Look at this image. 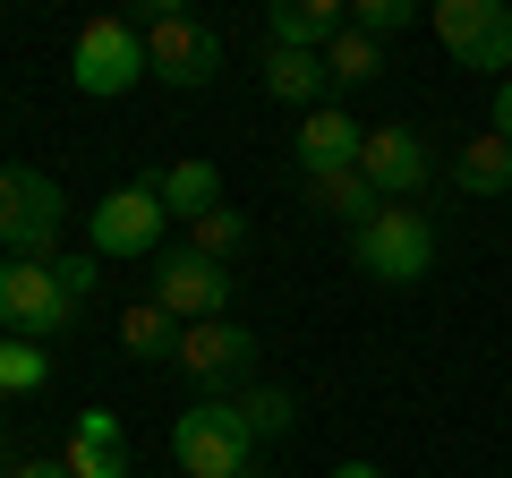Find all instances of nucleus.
<instances>
[{
  "label": "nucleus",
  "instance_id": "f257e3e1",
  "mask_svg": "<svg viewBox=\"0 0 512 478\" xmlns=\"http://www.w3.org/2000/svg\"><path fill=\"white\" fill-rule=\"evenodd\" d=\"M60 222H69L60 180H43V171H26V163H0V248H9V257L52 265L60 257Z\"/></svg>",
  "mask_w": 512,
  "mask_h": 478
},
{
  "label": "nucleus",
  "instance_id": "f03ea898",
  "mask_svg": "<svg viewBox=\"0 0 512 478\" xmlns=\"http://www.w3.org/2000/svg\"><path fill=\"white\" fill-rule=\"evenodd\" d=\"M350 248H359V274H376L384 291H410V282H427V265H436V222H427L419 205H376Z\"/></svg>",
  "mask_w": 512,
  "mask_h": 478
},
{
  "label": "nucleus",
  "instance_id": "7ed1b4c3",
  "mask_svg": "<svg viewBox=\"0 0 512 478\" xmlns=\"http://www.w3.org/2000/svg\"><path fill=\"white\" fill-rule=\"evenodd\" d=\"M137 26H146V69L163 86L197 94L222 77V26H205L197 9H137Z\"/></svg>",
  "mask_w": 512,
  "mask_h": 478
},
{
  "label": "nucleus",
  "instance_id": "20e7f679",
  "mask_svg": "<svg viewBox=\"0 0 512 478\" xmlns=\"http://www.w3.org/2000/svg\"><path fill=\"white\" fill-rule=\"evenodd\" d=\"M171 461H180L188 478H239V470H256V436H248V419L214 393V402H197V410L171 419Z\"/></svg>",
  "mask_w": 512,
  "mask_h": 478
},
{
  "label": "nucleus",
  "instance_id": "39448f33",
  "mask_svg": "<svg viewBox=\"0 0 512 478\" xmlns=\"http://www.w3.org/2000/svg\"><path fill=\"white\" fill-rule=\"evenodd\" d=\"M0 325L18 342H60L77 325V299L52 265H26V257H0Z\"/></svg>",
  "mask_w": 512,
  "mask_h": 478
},
{
  "label": "nucleus",
  "instance_id": "423d86ee",
  "mask_svg": "<svg viewBox=\"0 0 512 478\" xmlns=\"http://www.w3.org/2000/svg\"><path fill=\"white\" fill-rule=\"evenodd\" d=\"M69 77L94 103H111V94H128L137 77H154L146 69V26L137 18H94L86 35H77V52H69Z\"/></svg>",
  "mask_w": 512,
  "mask_h": 478
},
{
  "label": "nucleus",
  "instance_id": "0eeeda50",
  "mask_svg": "<svg viewBox=\"0 0 512 478\" xmlns=\"http://www.w3.org/2000/svg\"><path fill=\"white\" fill-rule=\"evenodd\" d=\"M436 43L453 52V69H478V77H495V69H512V9L504 0H436Z\"/></svg>",
  "mask_w": 512,
  "mask_h": 478
},
{
  "label": "nucleus",
  "instance_id": "6e6552de",
  "mask_svg": "<svg viewBox=\"0 0 512 478\" xmlns=\"http://www.w3.org/2000/svg\"><path fill=\"white\" fill-rule=\"evenodd\" d=\"M163 197H154V180L137 188H111L103 205L86 214V248L94 257H163Z\"/></svg>",
  "mask_w": 512,
  "mask_h": 478
},
{
  "label": "nucleus",
  "instance_id": "1a4fd4ad",
  "mask_svg": "<svg viewBox=\"0 0 512 478\" xmlns=\"http://www.w3.org/2000/svg\"><path fill=\"white\" fill-rule=\"evenodd\" d=\"M231 265H214V257H197V248H163L154 257V308H171L180 325H205V316H222L231 308Z\"/></svg>",
  "mask_w": 512,
  "mask_h": 478
},
{
  "label": "nucleus",
  "instance_id": "9d476101",
  "mask_svg": "<svg viewBox=\"0 0 512 478\" xmlns=\"http://www.w3.org/2000/svg\"><path fill=\"white\" fill-rule=\"evenodd\" d=\"M359 171H367V188H376L384 205H410V197H427V180H436V154H427V137H419V129L384 120V129H367Z\"/></svg>",
  "mask_w": 512,
  "mask_h": 478
},
{
  "label": "nucleus",
  "instance_id": "9b49d317",
  "mask_svg": "<svg viewBox=\"0 0 512 478\" xmlns=\"http://www.w3.org/2000/svg\"><path fill=\"white\" fill-rule=\"evenodd\" d=\"M180 368L197 376V385H239V376L256 368V333L248 325H231V316H205V325H188L180 333Z\"/></svg>",
  "mask_w": 512,
  "mask_h": 478
},
{
  "label": "nucleus",
  "instance_id": "f8f14e48",
  "mask_svg": "<svg viewBox=\"0 0 512 478\" xmlns=\"http://www.w3.org/2000/svg\"><path fill=\"white\" fill-rule=\"evenodd\" d=\"M359 146H367V129L350 120V111H308L299 120V137H291V163L299 171H342V163H359Z\"/></svg>",
  "mask_w": 512,
  "mask_h": 478
},
{
  "label": "nucleus",
  "instance_id": "ddd939ff",
  "mask_svg": "<svg viewBox=\"0 0 512 478\" xmlns=\"http://www.w3.org/2000/svg\"><path fill=\"white\" fill-rule=\"evenodd\" d=\"M265 35H274L282 52H333V43L350 35V18L333 0H274V9H265Z\"/></svg>",
  "mask_w": 512,
  "mask_h": 478
},
{
  "label": "nucleus",
  "instance_id": "4468645a",
  "mask_svg": "<svg viewBox=\"0 0 512 478\" xmlns=\"http://www.w3.org/2000/svg\"><path fill=\"white\" fill-rule=\"evenodd\" d=\"M325 86H333L325 52H282V43H265V94L274 103H291L308 120V111H325Z\"/></svg>",
  "mask_w": 512,
  "mask_h": 478
},
{
  "label": "nucleus",
  "instance_id": "2eb2a0df",
  "mask_svg": "<svg viewBox=\"0 0 512 478\" xmlns=\"http://www.w3.org/2000/svg\"><path fill=\"white\" fill-rule=\"evenodd\" d=\"M299 197L316 205V214H333V222H350V231H359L367 214H376V188H367V171L359 163H342V171H299Z\"/></svg>",
  "mask_w": 512,
  "mask_h": 478
},
{
  "label": "nucleus",
  "instance_id": "dca6fc26",
  "mask_svg": "<svg viewBox=\"0 0 512 478\" xmlns=\"http://www.w3.org/2000/svg\"><path fill=\"white\" fill-rule=\"evenodd\" d=\"M180 316L154 308V299H137V308H120V350L137 359V368H154V359H180Z\"/></svg>",
  "mask_w": 512,
  "mask_h": 478
},
{
  "label": "nucleus",
  "instance_id": "f3484780",
  "mask_svg": "<svg viewBox=\"0 0 512 478\" xmlns=\"http://www.w3.org/2000/svg\"><path fill=\"white\" fill-rule=\"evenodd\" d=\"M154 197H163V214H188V222H205L214 205H231V197H222V171L197 163V154H188V163H171L163 180H154Z\"/></svg>",
  "mask_w": 512,
  "mask_h": 478
},
{
  "label": "nucleus",
  "instance_id": "a211bd4d",
  "mask_svg": "<svg viewBox=\"0 0 512 478\" xmlns=\"http://www.w3.org/2000/svg\"><path fill=\"white\" fill-rule=\"evenodd\" d=\"M453 180L461 188H470V197H504V188H512V146H504V137H470V146H461L453 154Z\"/></svg>",
  "mask_w": 512,
  "mask_h": 478
},
{
  "label": "nucleus",
  "instance_id": "6ab92c4d",
  "mask_svg": "<svg viewBox=\"0 0 512 478\" xmlns=\"http://www.w3.org/2000/svg\"><path fill=\"white\" fill-rule=\"evenodd\" d=\"M231 410L248 419L256 444H265V436H291V427H299V393H291V385H248V393H231Z\"/></svg>",
  "mask_w": 512,
  "mask_h": 478
},
{
  "label": "nucleus",
  "instance_id": "aec40b11",
  "mask_svg": "<svg viewBox=\"0 0 512 478\" xmlns=\"http://www.w3.org/2000/svg\"><path fill=\"white\" fill-rule=\"evenodd\" d=\"M43 385H52V350L0 333V393H43Z\"/></svg>",
  "mask_w": 512,
  "mask_h": 478
},
{
  "label": "nucleus",
  "instance_id": "412c9836",
  "mask_svg": "<svg viewBox=\"0 0 512 478\" xmlns=\"http://www.w3.org/2000/svg\"><path fill=\"white\" fill-rule=\"evenodd\" d=\"M188 248H197V257H214V265H231L239 248H248V214H239V205H214L205 222H188Z\"/></svg>",
  "mask_w": 512,
  "mask_h": 478
},
{
  "label": "nucleus",
  "instance_id": "4be33fe9",
  "mask_svg": "<svg viewBox=\"0 0 512 478\" xmlns=\"http://www.w3.org/2000/svg\"><path fill=\"white\" fill-rule=\"evenodd\" d=\"M325 69H333V86H367V77L384 69V43H367V35H342L325 52Z\"/></svg>",
  "mask_w": 512,
  "mask_h": 478
},
{
  "label": "nucleus",
  "instance_id": "5701e85b",
  "mask_svg": "<svg viewBox=\"0 0 512 478\" xmlns=\"http://www.w3.org/2000/svg\"><path fill=\"white\" fill-rule=\"evenodd\" d=\"M410 18H419V9H410V0H359V9H350V35L384 43V35H402Z\"/></svg>",
  "mask_w": 512,
  "mask_h": 478
},
{
  "label": "nucleus",
  "instance_id": "b1692460",
  "mask_svg": "<svg viewBox=\"0 0 512 478\" xmlns=\"http://www.w3.org/2000/svg\"><path fill=\"white\" fill-rule=\"evenodd\" d=\"M69 478H128V444H77L69 436Z\"/></svg>",
  "mask_w": 512,
  "mask_h": 478
},
{
  "label": "nucleus",
  "instance_id": "393cba45",
  "mask_svg": "<svg viewBox=\"0 0 512 478\" xmlns=\"http://www.w3.org/2000/svg\"><path fill=\"white\" fill-rule=\"evenodd\" d=\"M94 265H103V257H94V248H77V257H52V274L69 282V299H77V308H86V299H94V282H103V274H94Z\"/></svg>",
  "mask_w": 512,
  "mask_h": 478
},
{
  "label": "nucleus",
  "instance_id": "a878e982",
  "mask_svg": "<svg viewBox=\"0 0 512 478\" xmlns=\"http://www.w3.org/2000/svg\"><path fill=\"white\" fill-rule=\"evenodd\" d=\"M495 137L512 146V77H495Z\"/></svg>",
  "mask_w": 512,
  "mask_h": 478
},
{
  "label": "nucleus",
  "instance_id": "bb28decb",
  "mask_svg": "<svg viewBox=\"0 0 512 478\" xmlns=\"http://www.w3.org/2000/svg\"><path fill=\"white\" fill-rule=\"evenodd\" d=\"M9 478H69V461H18Z\"/></svg>",
  "mask_w": 512,
  "mask_h": 478
},
{
  "label": "nucleus",
  "instance_id": "cd10ccee",
  "mask_svg": "<svg viewBox=\"0 0 512 478\" xmlns=\"http://www.w3.org/2000/svg\"><path fill=\"white\" fill-rule=\"evenodd\" d=\"M333 478H384V470H376V461H342V470H333Z\"/></svg>",
  "mask_w": 512,
  "mask_h": 478
},
{
  "label": "nucleus",
  "instance_id": "c85d7f7f",
  "mask_svg": "<svg viewBox=\"0 0 512 478\" xmlns=\"http://www.w3.org/2000/svg\"><path fill=\"white\" fill-rule=\"evenodd\" d=\"M239 478H265V470H239Z\"/></svg>",
  "mask_w": 512,
  "mask_h": 478
},
{
  "label": "nucleus",
  "instance_id": "c756f323",
  "mask_svg": "<svg viewBox=\"0 0 512 478\" xmlns=\"http://www.w3.org/2000/svg\"><path fill=\"white\" fill-rule=\"evenodd\" d=\"M0 478H9V461H0Z\"/></svg>",
  "mask_w": 512,
  "mask_h": 478
}]
</instances>
